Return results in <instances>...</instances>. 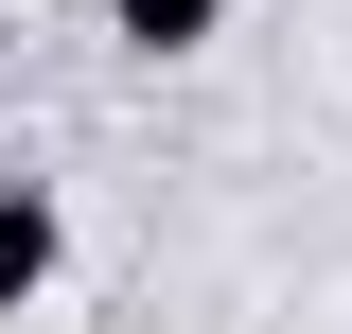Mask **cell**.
Masks as SVG:
<instances>
[{
	"mask_svg": "<svg viewBox=\"0 0 352 334\" xmlns=\"http://www.w3.org/2000/svg\"><path fill=\"white\" fill-rule=\"evenodd\" d=\"M53 282H71V211H53L36 176H0V317H36Z\"/></svg>",
	"mask_w": 352,
	"mask_h": 334,
	"instance_id": "6da1fadb",
	"label": "cell"
},
{
	"mask_svg": "<svg viewBox=\"0 0 352 334\" xmlns=\"http://www.w3.org/2000/svg\"><path fill=\"white\" fill-rule=\"evenodd\" d=\"M106 36H124V53H212L229 0H106Z\"/></svg>",
	"mask_w": 352,
	"mask_h": 334,
	"instance_id": "7a4b0ae2",
	"label": "cell"
},
{
	"mask_svg": "<svg viewBox=\"0 0 352 334\" xmlns=\"http://www.w3.org/2000/svg\"><path fill=\"white\" fill-rule=\"evenodd\" d=\"M0 71H18V36H0Z\"/></svg>",
	"mask_w": 352,
	"mask_h": 334,
	"instance_id": "3957f363",
	"label": "cell"
}]
</instances>
